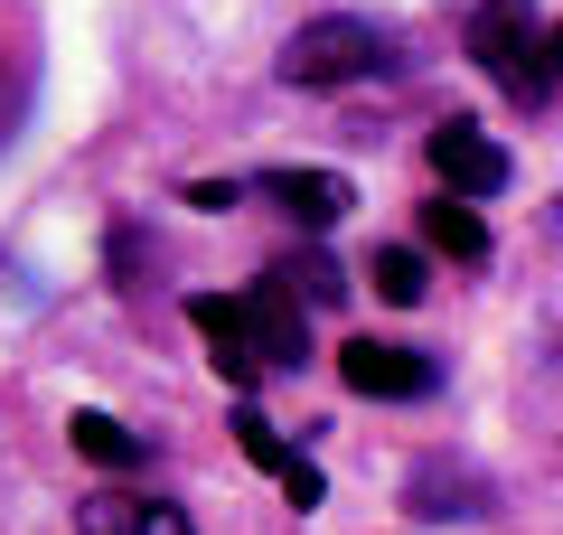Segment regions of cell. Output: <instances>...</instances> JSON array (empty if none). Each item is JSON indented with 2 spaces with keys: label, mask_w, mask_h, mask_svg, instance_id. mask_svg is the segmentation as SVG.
Masks as SVG:
<instances>
[{
  "label": "cell",
  "mask_w": 563,
  "mask_h": 535,
  "mask_svg": "<svg viewBox=\"0 0 563 535\" xmlns=\"http://www.w3.org/2000/svg\"><path fill=\"white\" fill-rule=\"evenodd\" d=\"M244 319H254V348H263V367H301V357H310V301L291 292L282 273H263L254 292H244Z\"/></svg>",
  "instance_id": "obj_5"
},
{
  "label": "cell",
  "mask_w": 563,
  "mask_h": 535,
  "mask_svg": "<svg viewBox=\"0 0 563 535\" xmlns=\"http://www.w3.org/2000/svg\"><path fill=\"white\" fill-rule=\"evenodd\" d=\"M422 151H432L442 198H498V188H507V151L479 132V122H461V113L432 122V141H422Z\"/></svg>",
  "instance_id": "obj_4"
},
{
  "label": "cell",
  "mask_w": 563,
  "mask_h": 535,
  "mask_svg": "<svg viewBox=\"0 0 563 535\" xmlns=\"http://www.w3.org/2000/svg\"><path fill=\"white\" fill-rule=\"evenodd\" d=\"M235 441H244V451H254L273 479H291V470H301V451H282V433H273L263 414H235Z\"/></svg>",
  "instance_id": "obj_14"
},
{
  "label": "cell",
  "mask_w": 563,
  "mask_h": 535,
  "mask_svg": "<svg viewBox=\"0 0 563 535\" xmlns=\"http://www.w3.org/2000/svg\"><path fill=\"white\" fill-rule=\"evenodd\" d=\"M413 516H488V479H470V470H422V479H413Z\"/></svg>",
  "instance_id": "obj_11"
},
{
  "label": "cell",
  "mask_w": 563,
  "mask_h": 535,
  "mask_svg": "<svg viewBox=\"0 0 563 535\" xmlns=\"http://www.w3.org/2000/svg\"><path fill=\"white\" fill-rule=\"evenodd\" d=\"M76 526H85V535H198L179 507H169V498H113V489H103V498H85V507H76Z\"/></svg>",
  "instance_id": "obj_8"
},
{
  "label": "cell",
  "mask_w": 563,
  "mask_h": 535,
  "mask_svg": "<svg viewBox=\"0 0 563 535\" xmlns=\"http://www.w3.org/2000/svg\"><path fill=\"white\" fill-rule=\"evenodd\" d=\"M366 282H376V301H395V310H413V301L432 292V282H422V254H404V244H385Z\"/></svg>",
  "instance_id": "obj_12"
},
{
  "label": "cell",
  "mask_w": 563,
  "mask_h": 535,
  "mask_svg": "<svg viewBox=\"0 0 563 535\" xmlns=\"http://www.w3.org/2000/svg\"><path fill=\"white\" fill-rule=\"evenodd\" d=\"M263 198H273V207H282L291 226L329 236V226H339L347 207H357V188H347L339 170H273V178H263Z\"/></svg>",
  "instance_id": "obj_7"
},
{
  "label": "cell",
  "mask_w": 563,
  "mask_h": 535,
  "mask_svg": "<svg viewBox=\"0 0 563 535\" xmlns=\"http://www.w3.org/2000/svg\"><path fill=\"white\" fill-rule=\"evenodd\" d=\"M188 198H198V207H217V217H225V207H235L244 188H235V178H198V188H188Z\"/></svg>",
  "instance_id": "obj_15"
},
{
  "label": "cell",
  "mask_w": 563,
  "mask_h": 535,
  "mask_svg": "<svg viewBox=\"0 0 563 535\" xmlns=\"http://www.w3.org/2000/svg\"><path fill=\"white\" fill-rule=\"evenodd\" d=\"M339 376H347V395H366V404H422L432 385H442V367L422 348H385V338H347L339 348Z\"/></svg>",
  "instance_id": "obj_3"
},
{
  "label": "cell",
  "mask_w": 563,
  "mask_h": 535,
  "mask_svg": "<svg viewBox=\"0 0 563 535\" xmlns=\"http://www.w3.org/2000/svg\"><path fill=\"white\" fill-rule=\"evenodd\" d=\"M66 433H76V451L95 460V470H141V460H151V441H141V433H122L113 414H76Z\"/></svg>",
  "instance_id": "obj_10"
},
{
  "label": "cell",
  "mask_w": 563,
  "mask_h": 535,
  "mask_svg": "<svg viewBox=\"0 0 563 535\" xmlns=\"http://www.w3.org/2000/svg\"><path fill=\"white\" fill-rule=\"evenodd\" d=\"M544 85L563 95V29H544Z\"/></svg>",
  "instance_id": "obj_16"
},
{
  "label": "cell",
  "mask_w": 563,
  "mask_h": 535,
  "mask_svg": "<svg viewBox=\"0 0 563 535\" xmlns=\"http://www.w3.org/2000/svg\"><path fill=\"white\" fill-rule=\"evenodd\" d=\"M188 319H198V338H207V357H217V376H225V385H254V376H263V348H254V319H244V301L198 292V301H188Z\"/></svg>",
  "instance_id": "obj_6"
},
{
  "label": "cell",
  "mask_w": 563,
  "mask_h": 535,
  "mask_svg": "<svg viewBox=\"0 0 563 535\" xmlns=\"http://www.w3.org/2000/svg\"><path fill=\"white\" fill-rule=\"evenodd\" d=\"M395 66V39L366 20H301L291 47H282V76L291 85H366Z\"/></svg>",
  "instance_id": "obj_1"
},
{
  "label": "cell",
  "mask_w": 563,
  "mask_h": 535,
  "mask_svg": "<svg viewBox=\"0 0 563 535\" xmlns=\"http://www.w3.org/2000/svg\"><path fill=\"white\" fill-rule=\"evenodd\" d=\"M470 57H479L488 85H507L517 103L554 95V85H544V29L526 20V0H479V20H470Z\"/></svg>",
  "instance_id": "obj_2"
},
{
  "label": "cell",
  "mask_w": 563,
  "mask_h": 535,
  "mask_svg": "<svg viewBox=\"0 0 563 535\" xmlns=\"http://www.w3.org/2000/svg\"><path fill=\"white\" fill-rule=\"evenodd\" d=\"M422 244L451 254V263H488V226H479L470 198H432V207H422Z\"/></svg>",
  "instance_id": "obj_9"
},
{
  "label": "cell",
  "mask_w": 563,
  "mask_h": 535,
  "mask_svg": "<svg viewBox=\"0 0 563 535\" xmlns=\"http://www.w3.org/2000/svg\"><path fill=\"white\" fill-rule=\"evenodd\" d=\"M282 282H291L301 301H320V310H329V301H347V282H339V263H329V254H301V263H282Z\"/></svg>",
  "instance_id": "obj_13"
}]
</instances>
